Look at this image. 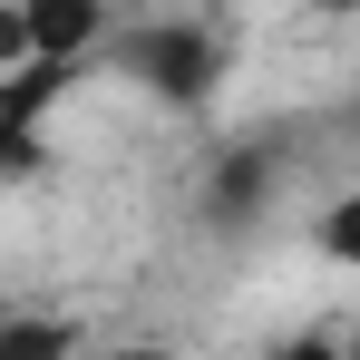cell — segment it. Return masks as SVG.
Here are the masks:
<instances>
[{"label": "cell", "mask_w": 360, "mask_h": 360, "mask_svg": "<svg viewBox=\"0 0 360 360\" xmlns=\"http://www.w3.org/2000/svg\"><path fill=\"white\" fill-rule=\"evenodd\" d=\"M127 78L146 88V98H166L176 117L195 108H214V88H224V39L205 30V20H146V30H127Z\"/></svg>", "instance_id": "6da1fadb"}, {"label": "cell", "mask_w": 360, "mask_h": 360, "mask_svg": "<svg viewBox=\"0 0 360 360\" xmlns=\"http://www.w3.org/2000/svg\"><path fill=\"white\" fill-rule=\"evenodd\" d=\"M68 78H78V59H30V68L0 78V176H30L39 166V127L68 98Z\"/></svg>", "instance_id": "7a4b0ae2"}, {"label": "cell", "mask_w": 360, "mask_h": 360, "mask_svg": "<svg viewBox=\"0 0 360 360\" xmlns=\"http://www.w3.org/2000/svg\"><path fill=\"white\" fill-rule=\"evenodd\" d=\"M20 20H30V59H78L108 39V0H20Z\"/></svg>", "instance_id": "3957f363"}, {"label": "cell", "mask_w": 360, "mask_h": 360, "mask_svg": "<svg viewBox=\"0 0 360 360\" xmlns=\"http://www.w3.org/2000/svg\"><path fill=\"white\" fill-rule=\"evenodd\" d=\"M263 185H273V156H263V146H224L214 176H205V214H214V224H253Z\"/></svg>", "instance_id": "277c9868"}, {"label": "cell", "mask_w": 360, "mask_h": 360, "mask_svg": "<svg viewBox=\"0 0 360 360\" xmlns=\"http://www.w3.org/2000/svg\"><path fill=\"white\" fill-rule=\"evenodd\" d=\"M0 360H78V321H59V311H10V321H0Z\"/></svg>", "instance_id": "5b68a950"}, {"label": "cell", "mask_w": 360, "mask_h": 360, "mask_svg": "<svg viewBox=\"0 0 360 360\" xmlns=\"http://www.w3.org/2000/svg\"><path fill=\"white\" fill-rule=\"evenodd\" d=\"M321 253H331L341 273H360V185H351V195H331V205H321Z\"/></svg>", "instance_id": "8992f818"}, {"label": "cell", "mask_w": 360, "mask_h": 360, "mask_svg": "<svg viewBox=\"0 0 360 360\" xmlns=\"http://www.w3.org/2000/svg\"><path fill=\"white\" fill-rule=\"evenodd\" d=\"M10 68H30V20H20V0H0V78Z\"/></svg>", "instance_id": "52a82bcc"}, {"label": "cell", "mask_w": 360, "mask_h": 360, "mask_svg": "<svg viewBox=\"0 0 360 360\" xmlns=\"http://www.w3.org/2000/svg\"><path fill=\"white\" fill-rule=\"evenodd\" d=\"M263 360H360V351H341V341H321V331H302V341H273Z\"/></svg>", "instance_id": "ba28073f"}, {"label": "cell", "mask_w": 360, "mask_h": 360, "mask_svg": "<svg viewBox=\"0 0 360 360\" xmlns=\"http://www.w3.org/2000/svg\"><path fill=\"white\" fill-rule=\"evenodd\" d=\"M98 360H185V351H166V341H117V351H98Z\"/></svg>", "instance_id": "9c48e42d"}, {"label": "cell", "mask_w": 360, "mask_h": 360, "mask_svg": "<svg viewBox=\"0 0 360 360\" xmlns=\"http://www.w3.org/2000/svg\"><path fill=\"white\" fill-rule=\"evenodd\" d=\"M311 10H351V0H311Z\"/></svg>", "instance_id": "30bf717a"}, {"label": "cell", "mask_w": 360, "mask_h": 360, "mask_svg": "<svg viewBox=\"0 0 360 360\" xmlns=\"http://www.w3.org/2000/svg\"><path fill=\"white\" fill-rule=\"evenodd\" d=\"M0 321H10V311H0Z\"/></svg>", "instance_id": "8fae6325"}, {"label": "cell", "mask_w": 360, "mask_h": 360, "mask_svg": "<svg viewBox=\"0 0 360 360\" xmlns=\"http://www.w3.org/2000/svg\"><path fill=\"white\" fill-rule=\"evenodd\" d=\"M351 341H360V331H351Z\"/></svg>", "instance_id": "7c38bea8"}]
</instances>
